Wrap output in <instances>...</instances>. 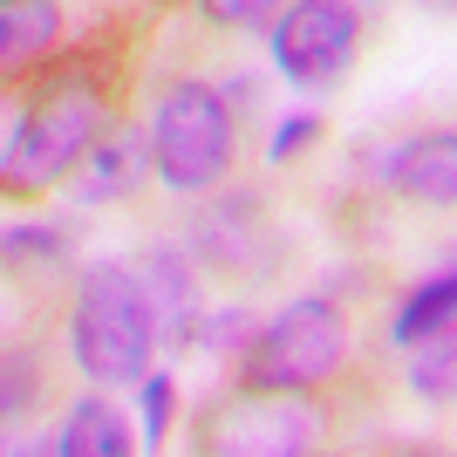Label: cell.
<instances>
[{
  "instance_id": "7c38bea8",
  "label": "cell",
  "mask_w": 457,
  "mask_h": 457,
  "mask_svg": "<svg viewBox=\"0 0 457 457\" xmlns=\"http://www.w3.org/2000/svg\"><path fill=\"white\" fill-rule=\"evenodd\" d=\"M130 444H137L130 437V417L96 389V396H82L76 410L62 417V430L48 437V451H55V457H123Z\"/></svg>"
},
{
  "instance_id": "e0dca14e",
  "label": "cell",
  "mask_w": 457,
  "mask_h": 457,
  "mask_svg": "<svg viewBox=\"0 0 457 457\" xmlns=\"http://www.w3.org/2000/svg\"><path fill=\"white\" fill-rule=\"evenodd\" d=\"M287 0H198V14L212 28H253V35H267L273 21H280Z\"/></svg>"
},
{
  "instance_id": "8fae6325",
  "label": "cell",
  "mask_w": 457,
  "mask_h": 457,
  "mask_svg": "<svg viewBox=\"0 0 457 457\" xmlns=\"http://www.w3.org/2000/svg\"><path fill=\"white\" fill-rule=\"evenodd\" d=\"M62 48V0H0V82L35 76Z\"/></svg>"
},
{
  "instance_id": "3957f363",
  "label": "cell",
  "mask_w": 457,
  "mask_h": 457,
  "mask_svg": "<svg viewBox=\"0 0 457 457\" xmlns=\"http://www.w3.org/2000/svg\"><path fill=\"white\" fill-rule=\"evenodd\" d=\"M69 355L96 389L144 382V369L157 355V328H151L144 294H137V273L123 260L82 267L76 294H69Z\"/></svg>"
},
{
  "instance_id": "30bf717a",
  "label": "cell",
  "mask_w": 457,
  "mask_h": 457,
  "mask_svg": "<svg viewBox=\"0 0 457 457\" xmlns=\"http://www.w3.org/2000/svg\"><path fill=\"white\" fill-rule=\"evenodd\" d=\"M191 260L219 273H239L260 260V198L253 191H232V198H212L198 219H191Z\"/></svg>"
},
{
  "instance_id": "9a60e30c",
  "label": "cell",
  "mask_w": 457,
  "mask_h": 457,
  "mask_svg": "<svg viewBox=\"0 0 457 457\" xmlns=\"http://www.w3.org/2000/svg\"><path fill=\"white\" fill-rule=\"evenodd\" d=\"M451 369H457V348H451V328L444 335H430V342H417V362H410V389L417 396H451Z\"/></svg>"
},
{
  "instance_id": "52a82bcc",
  "label": "cell",
  "mask_w": 457,
  "mask_h": 457,
  "mask_svg": "<svg viewBox=\"0 0 457 457\" xmlns=\"http://www.w3.org/2000/svg\"><path fill=\"white\" fill-rule=\"evenodd\" d=\"M137 294L151 307V328H157V348H191L198 321H205V307H198V260L185 246H151L137 260Z\"/></svg>"
},
{
  "instance_id": "2e32d148",
  "label": "cell",
  "mask_w": 457,
  "mask_h": 457,
  "mask_svg": "<svg viewBox=\"0 0 457 457\" xmlns=\"http://www.w3.org/2000/svg\"><path fill=\"white\" fill-rule=\"evenodd\" d=\"M253 314L246 307H226V314H212V321H198V335H191V342L205 348V355H219V362H239V348L253 342Z\"/></svg>"
},
{
  "instance_id": "7a4b0ae2",
  "label": "cell",
  "mask_w": 457,
  "mask_h": 457,
  "mask_svg": "<svg viewBox=\"0 0 457 457\" xmlns=\"http://www.w3.org/2000/svg\"><path fill=\"white\" fill-rule=\"evenodd\" d=\"M144 151H151V178L164 191H178V198L219 191L232 178V164H239V116H232L226 89L205 76L164 82L151 103Z\"/></svg>"
},
{
  "instance_id": "9c48e42d",
  "label": "cell",
  "mask_w": 457,
  "mask_h": 457,
  "mask_svg": "<svg viewBox=\"0 0 457 457\" xmlns=\"http://www.w3.org/2000/svg\"><path fill=\"white\" fill-rule=\"evenodd\" d=\"M382 185L410 205H451L457 198V137L451 130H417L382 157Z\"/></svg>"
},
{
  "instance_id": "ba28073f",
  "label": "cell",
  "mask_w": 457,
  "mask_h": 457,
  "mask_svg": "<svg viewBox=\"0 0 457 457\" xmlns=\"http://www.w3.org/2000/svg\"><path fill=\"white\" fill-rule=\"evenodd\" d=\"M144 178H151V151H144V137L110 116L103 137H96L89 151H82V164L69 171V191H76V205H116V198H130Z\"/></svg>"
},
{
  "instance_id": "8992f818",
  "label": "cell",
  "mask_w": 457,
  "mask_h": 457,
  "mask_svg": "<svg viewBox=\"0 0 457 457\" xmlns=\"http://www.w3.org/2000/svg\"><path fill=\"white\" fill-rule=\"evenodd\" d=\"M273 69L301 96H328L362 55V14L348 0H287L280 21L267 28Z\"/></svg>"
},
{
  "instance_id": "ac0fdd59",
  "label": "cell",
  "mask_w": 457,
  "mask_h": 457,
  "mask_svg": "<svg viewBox=\"0 0 457 457\" xmlns=\"http://www.w3.org/2000/svg\"><path fill=\"white\" fill-rule=\"evenodd\" d=\"M171 410H178V382L164 376V369H157V376L144 369V437H151V444L171 430Z\"/></svg>"
},
{
  "instance_id": "4fadbf2b",
  "label": "cell",
  "mask_w": 457,
  "mask_h": 457,
  "mask_svg": "<svg viewBox=\"0 0 457 457\" xmlns=\"http://www.w3.org/2000/svg\"><path fill=\"white\" fill-rule=\"evenodd\" d=\"M76 253V226H48V219H28V226L0 232V273H62Z\"/></svg>"
},
{
  "instance_id": "ffe728a7",
  "label": "cell",
  "mask_w": 457,
  "mask_h": 457,
  "mask_svg": "<svg viewBox=\"0 0 457 457\" xmlns=\"http://www.w3.org/2000/svg\"><path fill=\"white\" fill-rule=\"evenodd\" d=\"M28 396H35V376H28V362H14V355H0V430L28 410Z\"/></svg>"
},
{
  "instance_id": "6da1fadb",
  "label": "cell",
  "mask_w": 457,
  "mask_h": 457,
  "mask_svg": "<svg viewBox=\"0 0 457 457\" xmlns=\"http://www.w3.org/2000/svg\"><path fill=\"white\" fill-rule=\"evenodd\" d=\"M116 96H123V82L110 76L103 41L82 55L41 62L28 82V103H21V123L7 137V157H0V198H48L55 185H69L82 151L116 116Z\"/></svg>"
},
{
  "instance_id": "5bb4252c",
  "label": "cell",
  "mask_w": 457,
  "mask_h": 457,
  "mask_svg": "<svg viewBox=\"0 0 457 457\" xmlns=\"http://www.w3.org/2000/svg\"><path fill=\"white\" fill-rule=\"evenodd\" d=\"M457 314V273H430V280H417V294L396 307V321H389V335H396L403 348L430 342V335H444Z\"/></svg>"
},
{
  "instance_id": "d6986e66",
  "label": "cell",
  "mask_w": 457,
  "mask_h": 457,
  "mask_svg": "<svg viewBox=\"0 0 457 457\" xmlns=\"http://www.w3.org/2000/svg\"><path fill=\"white\" fill-rule=\"evenodd\" d=\"M307 144H321V110H301V116H287L280 130H273L267 157H273V164H287V157H301Z\"/></svg>"
},
{
  "instance_id": "277c9868",
  "label": "cell",
  "mask_w": 457,
  "mask_h": 457,
  "mask_svg": "<svg viewBox=\"0 0 457 457\" xmlns=\"http://www.w3.org/2000/svg\"><path fill=\"white\" fill-rule=\"evenodd\" d=\"M342 362H348V314L328 294H301L273 321L253 328L232 376L246 389H328L342 376Z\"/></svg>"
},
{
  "instance_id": "5b68a950",
  "label": "cell",
  "mask_w": 457,
  "mask_h": 457,
  "mask_svg": "<svg viewBox=\"0 0 457 457\" xmlns=\"http://www.w3.org/2000/svg\"><path fill=\"white\" fill-rule=\"evenodd\" d=\"M328 437V410L314 389H232L219 410H205V451L226 457H301Z\"/></svg>"
}]
</instances>
